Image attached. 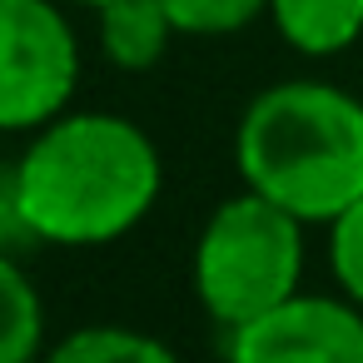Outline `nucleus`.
I'll return each mask as SVG.
<instances>
[{
	"instance_id": "nucleus-1",
	"label": "nucleus",
	"mask_w": 363,
	"mask_h": 363,
	"mask_svg": "<svg viewBox=\"0 0 363 363\" xmlns=\"http://www.w3.org/2000/svg\"><path fill=\"white\" fill-rule=\"evenodd\" d=\"M26 219L40 244L90 249L130 234L160 199L155 140L120 115H55L16 160Z\"/></svg>"
},
{
	"instance_id": "nucleus-2",
	"label": "nucleus",
	"mask_w": 363,
	"mask_h": 363,
	"mask_svg": "<svg viewBox=\"0 0 363 363\" xmlns=\"http://www.w3.org/2000/svg\"><path fill=\"white\" fill-rule=\"evenodd\" d=\"M234 160L254 194L303 224H333L363 194V105L318 80L274 85L244 110Z\"/></svg>"
},
{
	"instance_id": "nucleus-3",
	"label": "nucleus",
	"mask_w": 363,
	"mask_h": 363,
	"mask_svg": "<svg viewBox=\"0 0 363 363\" xmlns=\"http://www.w3.org/2000/svg\"><path fill=\"white\" fill-rule=\"evenodd\" d=\"M303 219L244 189L224 199L194 244V294L219 328H239L298 294Z\"/></svg>"
},
{
	"instance_id": "nucleus-4",
	"label": "nucleus",
	"mask_w": 363,
	"mask_h": 363,
	"mask_svg": "<svg viewBox=\"0 0 363 363\" xmlns=\"http://www.w3.org/2000/svg\"><path fill=\"white\" fill-rule=\"evenodd\" d=\"M75 80L80 50L55 0H0V130L50 125Z\"/></svg>"
},
{
	"instance_id": "nucleus-5",
	"label": "nucleus",
	"mask_w": 363,
	"mask_h": 363,
	"mask_svg": "<svg viewBox=\"0 0 363 363\" xmlns=\"http://www.w3.org/2000/svg\"><path fill=\"white\" fill-rule=\"evenodd\" d=\"M229 363H363V308L353 298L294 294L229 328Z\"/></svg>"
},
{
	"instance_id": "nucleus-6",
	"label": "nucleus",
	"mask_w": 363,
	"mask_h": 363,
	"mask_svg": "<svg viewBox=\"0 0 363 363\" xmlns=\"http://www.w3.org/2000/svg\"><path fill=\"white\" fill-rule=\"evenodd\" d=\"M95 21H100V50L120 70L160 65L169 50V35H179L160 0H110L95 11Z\"/></svg>"
},
{
	"instance_id": "nucleus-7",
	"label": "nucleus",
	"mask_w": 363,
	"mask_h": 363,
	"mask_svg": "<svg viewBox=\"0 0 363 363\" xmlns=\"http://www.w3.org/2000/svg\"><path fill=\"white\" fill-rule=\"evenodd\" d=\"M279 35L303 55H338L363 35V0H269Z\"/></svg>"
},
{
	"instance_id": "nucleus-8",
	"label": "nucleus",
	"mask_w": 363,
	"mask_h": 363,
	"mask_svg": "<svg viewBox=\"0 0 363 363\" xmlns=\"http://www.w3.org/2000/svg\"><path fill=\"white\" fill-rule=\"evenodd\" d=\"M45 338V308L16 254H0V363H30Z\"/></svg>"
},
{
	"instance_id": "nucleus-9",
	"label": "nucleus",
	"mask_w": 363,
	"mask_h": 363,
	"mask_svg": "<svg viewBox=\"0 0 363 363\" xmlns=\"http://www.w3.org/2000/svg\"><path fill=\"white\" fill-rule=\"evenodd\" d=\"M45 363H179L160 338L140 333V328H120V323H90L65 333Z\"/></svg>"
},
{
	"instance_id": "nucleus-10",
	"label": "nucleus",
	"mask_w": 363,
	"mask_h": 363,
	"mask_svg": "<svg viewBox=\"0 0 363 363\" xmlns=\"http://www.w3.org/2000/svg\"><path fill=\"white\" fill-rule=\"evenodd\" d=\"M179 35H229L269 11V0H160Z\"/></svg>"
},
{
	"instance_id": "nucleus-11",
	"label": "nucleus",
	"mask_w": 363,
	"mask_h": 363,
	"mask_svg": "<svg viewBox=\"0 0 363 363\" xmlns=\"http://www.w3.org/2000/svg\"><path fill=\"white\" fill-rule=\"evenodd\" d=\"M328 264H333V279L338 289L363 308V194L328 224Z\"/></svg>"
},
{
	"instance_id": "nucleus-12",
	"label": "nucleus",
	"mask_w": 363,
	"mask_h": 363,
	"mask_svg": "<svg viewBox=\"0 0 363 363\" xmlns=\"http://www.w3.org/2000/svg\"><path fill=\"white\" fill-rule=\"evenodd\" d=\"M40 244L30 219H26V199H21V164H0V254H21Z\"/></svg>"
},
{
	"instance_id": "nucleus-13",
	"label": "nucleus",
	"mask_w": 363,
	"mask_h": 363,
	"mask_svg": "<svg viewBox=\"0 0 363 363\" xmlns=\"http://www.w3.org/2000/svg\"><path fill=\"white\" fill-rule=\"evenodd\" d=\"M75 6H90V11H100V6H110V0H75Z\"/></svg>"
}]
</instances>
